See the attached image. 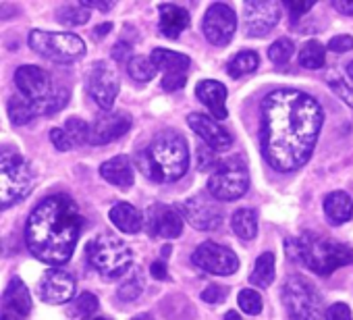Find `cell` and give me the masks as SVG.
Listing matches in <instances>:
<instances>
[{
    "mask_svg": "<svg viewBox=\"0 0 353 320\" xmlns=\"http://www.w3.org/2000/svg\"><path fill=\"white\" fill-rule=\"evenodd\" d=\"M324 123L322 106L305 92L283 88L262 102V152L281 173L301 169L318 141Z\"/></svg>",
    "mask_w": 353,
    "mask_h": 320,
    "instance_id": "cell-1",
    "label": "cell"
},
{
    "mask_svg": "<svg viewBox=\"0 0 353 320\" xmlns=\"http://www.w3.org/2000/svg\"><path fill=\"white\" fill-rule=\"evenodd\" d=\"M81 227L83 217L69 196H48L32 210L26 225V241L38 260L61 266L73 256Z\"/></svg>",
    "mask_w": 353,
    "mask_h": 320,
    "instance_id": "cell-2",
    "label": "cell"
},
{
    "mask_svg": "<svg viewBox=\"0 0 353 320\" xmlns=\"http://www.w3.org/2000/svg\"><path fill=\"white\" fill-rule=\"evenodd\" d=\"M137 169L152 181H176L190 169L188 141L174 131L158 133L152 143L137 152Z\"/></svg>",
    "mask_w": 353,
    "mask_h": 320,
    "instance_id": "cell-3",
    "label": "cell"
},
{
    "mask_svg": "<svg viewBox=\"0 0 353 320\" xmlns=\"http://www.w3.org/2000/svg\"><path fill=\"white\" fill-rule=\"evenodd\" d=\"M289 256L307 266L310 270H314L320 277H326L330 272H334L341 266H347L353 262V252L351 248L339 243V241H330L318 233H301L297 239H291L289 243Z\"/></svg>",
    "mask_w": 353,
    "mask_h": 320,
    "instance_id": "cell-4",
    "label": "cell"
},
{
    "mask_svg": "<svg viewBox=\"0 0 353 320\" xmlns=\"http://www.w3.org/2000/svg\"><path fill=\"white\" fill-rule=\"evenodd\" d=\"M85 254H88V262L100 274L110 277V279L125 274L133 262L131 248L121 237L110 235V233L96 235L92 241H88Z\"/></svg>",
    "mask_w": 353,
    "mask_h": 320,
    "instance_id": "cell-5",
    "label": "cell"
},
{
    "mask_svg": "<svg viewBox=\"0 0 353 320\" xmlns=\"http://www.w3.org/2000/svg\"><path fill=\"white\" fill-rule=\"evenodd\" d=\"M34 188V173L28 160L17 152L0 156V206L5 210L21 202Z\"/></svg>",
    "mask_w": 353,
    "mask_h": 320,
    "instance_id": "cell-6",
    "label": "cell"
},
{
    "mask_svg": "<svg viewBox=\"0 0 353 320\" xmlns=\"http://www.w3.org/2000/svg\"><path fill=\"white\" fill-rule=\"evenodd\" d=\"M283 303L289 320H322L324 303L314 285L301 277L291 274L283 285Z\"/></svg>",
    "mask_w": 353,
    "mask_h": 320,
    "instance_id": "cell-7",
    "label": "cell"
},
{
    "mask_svg": "<svg viewBox=\"0 0 353 320\" xmlns=\"http://www.w3.org/2000/svg\"><path fill=\"white\" fill-rule=\"evenodd\" d=\"M30 48L54 63H73L85 54V42L75 34L65 32H30Z\"/></svg>",
    "mask_w": 353,
    "mask_h": 320,
    "instance_id": "cell-8",
    "label": "cell"
},
{
    "mask_svg": "<svg viewBox=\"0 0 353 320\" xmlns=\"http://www.w3.org/2000/svg\"><path fill=\"white\" fill-rule=\"evenodd\" d=\"M250 188V173L241 158H225L208 177V194L219 202L241 198Z\"/></svg>",
    "mask_w": 353,
    "mask_h": 320,
    "instance_id": "cell-9",
    "label": "cell"
},
{
    "mask_svg": "<svg viewBox=\"0 0 353 320\" xmlns=\"http://www.w3.org/2000/svg\"><path fill=\"white\" fill-rule=\"evenodd\" d=\"M15 83L21 96H26L38 106L40 114H50L59 86L52 83V77L48 71L36 65H23L15 71Z\"/></svg>",
    "mask_w": 353,
    "mask_h": 320,
    "instance_id": "cell-10",
    "label": "cell"
},
{
    "mask_svg": "<svg viewBox=\"0 0 353 320\" xmlns=\"http://www.w3.org/2000/svg\"><path fill=\"white\" fill-rule=\"evenodd\" d=\"M237 30V17L235 11L225 5V3H216L212 7H208L206 15H204V23H202V32L206 36V40L214 46H227Z\"/></svg>",
    "mask_w": 353,
    "mask_h": 320,
    "instance_id": "cell-11",
    "label": "cell"
},
{
    "mask_svg": "<svg viewBox=\"0 0 353 320\" xmlns=\"http://www.w3.org/2000/svg\"><path fill=\"white\" fill-rule=\"evenodd\" d=\"M192 260L196 266L204 268L210 274H219V277L233 274L239 268V258L235 256V252H231L229 248L214 243V241H204L202 246H198Z\"/></svg>",
    "mask_w": 353,
    "mask_h": 320,
    "instance_id": "cell-12",
    "label": "cell"
},
{
    "mask_svg": "<svg viewBox=\"0 0 353 320\" xmlns=\"http://www.w3.org/2000/svg\"><path fill=\"white\" fill-rule=\"evenodd\" d=\"M119 86H121L119 75L108 63L102 61L92 67L90 77H88V92L100 108H104V110L112 108L117 94H119Z\"/></svg>",
    "mask_w": 353,
    "mask_h": 320,
    "instance_id": "cell-13",
    "label": "cell"
},
{
    "mask_svg": "<svg viewBox=\"0 0 353 320\" xmlns=\"http://www.w3.org/2000/svg\"><path fill=\"white\" fill-rule=\"evenodd\" d=\"M181 212L190 221V225L200 231H212V229L221 227V223H223L221 206L216 204L214 198H208L204 194H198V196L185 200L181 204Z\"/></svg>",
    "mask_w": 353,
    "mask_h": 320,
    "instance_id": "cell-14",
    "label": "cell"
},
{
    "mask_svg": "<svg viewBox=\"0 0 353 320\" xmlns=\"http://www.w3.org/2000/svg\"><path fill=\"white\" fill-rule=\"evenodd\" d=\"M281 19V5L279 3H264V0H254V3L243 5V21L245 32L254 38L266 36Z\"/></svg>",
    "mask_w": 353,
    "mask_h": 320,
    "instance_id": "cell-15",
    "label": "cell"
},
{
    "mask_svg": "<svg viewBox=\"0 0 353 320\" xmlns=\"http://www.w3.org/2000/svg\"><path fill=\"white\" fill-rule=\"evenodd\" d=\"M38 293H40L42 301H46V303H54V306L67 303L75 295V279L71 272L61 270V268L46 270L40 281Z\"/></svg>",
    "mask_w": 353,
    "mask_h": 320,
    "instance_id": "cell-16",
    "label": "cell"
},
{
    "mask_svg": "<svg viewBox=\"0 0 353 320\" xmlns=\"http://www.w3.org/2000/svg\"><path fill=\"white\" fill-rule=\"evenodd\" d=\"M183 231V214L170 206L154 204L148 210V233L152 237L174 239Z\"/></svg>",
    "mask_w": 353,
    "mask_h": 320,
    "instance_id": "cell-17",
    "label": "cell"
},
{
    "mask_svg": "<svg viewBox=\"0 0 353 320\" xmlns=\"http://www.w3.org/2000/svg\"><path fill=\"white\" fill-rule=\"evenodd\" d=\"M131 129V119L125 112H106L100 114L90 125V143L92 146H106L119 137H123Z\"/></svg>",
    "mask_w": 353,
    "mask_h": 320,
    "instance_id": "cell-18",
    "label": "cell"
},
{
    "mask_svg": "<svg viewBox=\"0 0 353 320\" xmlns=\"http://www.w3.org/2000/svg\"><path fill=\"white\" fill-rule=\"evenodd\" d=\"M188 125L202 137V141L210 148V150H229L233 143L231 133L214 119L208 114H200V112H192L188 117Z\"/></svg>",
    "mask_w": 353,
    "mask_h": 320,
    "instance_id": "cell-19",
    "label": "cell"
},
{
    "mask_svg": "<svg viewBox=\"0 0 353 320\" xmlns=\"http://www.w3.org/2000/svg\"><path fill=\"white\" fill-rule=\"evenodd\" d=\"M196 96L212 112L214 119H227V88L221 81H200L196 88Z\"/></svg>",
    "mask_w": 353,
    "mask_h": 320,
    "instance_id": "cell-20",
    "label": "cell"
},
{
    "mask_svg": "<svg viewBox=\"0 0 353 320\" xmlns=\"http://www.w3.org/2000/svg\"><path fill=\"white\" fill-rule=\"evenodd\" d=\"M160 13V34L164 38L176 40L183 30L190 28V13L183 7H176V5H160L158 7Z\"/></svg>",
    "mask_w": 353,
    "mask_h": 320,
    "instance_id": "cell-21",
    "label": "cell"
},
{
    "mask_svg": "<svg viewBox=\"0 0 353 320\" xmlns=\"http://www.w3.org/2000/svg\"><path fill=\"white\" fill-rule=\"evenodd\" d=\"M150 59L156 65V69L164 73V77H188V69L192 65L190 57L166 48H156L150 54Z\"/></svg>",
    "mask_w": 353,
    "mask_h": 320,
    "instance_id": "cell-22",
    "label": "cell"
},
{
    "mask_svg": "<svg viewBox=\"0 0 353 320\" xmlns=\"http://www.w3.org/2000/svg\"><path fill=\"white\" fill-rule=\"evenodd\" d=\"M100 175L110 186L127 190L133 186V163L129 156H114L100 167Z\"/></svg>",
    "mask_w": 353,
    "mask_h": 320,
    "instance_id": "cell-23",
    "label": "cell"
},
{
    "mask_svg": "<svg viewBox=\"0 0 353 320\" xmlns=\"http://www.w3.org/2000/svg\"><path fill=\"white\" fill-rule=\"evenodd\" d=\"M3 312L26 318L32 312V295L21 279H13L3 293Z\"/></svg>",
    "mask_w": 353,
    "mask_h": 320,
    "instance_id": "cell-24",
    "label": "cell"
},
{
    "mask_svg": "<svg viewBox=\"0 0 353 320\" xmlns=\"http://www.w3.org/2000/svg\"><path fill=\"white\" fill-rule=\"evenodd\" d=\"M108 217H110L112 225H114L119 231L129 233V235L139 233L141 227H143V217H141V212H139L135 206L127 204V202H117V204L110 208Z\"/></svg>",
    "mask_w": 353,
    "mask_h": 320,
    "instance_id": "cell-25",
    "label": "cell"
},
{
    "mask_svg": "<svg viewBox=\"0 0 353 320\" xmlns=\"http://www.w3.org/2000/svg\"><path fill=\"white\" fill-rule=\"evenodd\" d=\"M324 214L330 225H343L353 217V202L345 192H332L324 198Z\"/></svg>",
    "mask_w": 353,
    "mask_h": 320,
    "instance_id": "cell-26",
    "label": "cell"
},
{
    "mask_svg": "<svg viewBox=\"0 0 353 320\" xmlns=\"http://www.w3.org/2000/svg\"><path fill=\"white\" fill-rule=\"evenodd\" d=\"M231 229L235 231V235L239 239H254L256 233H258V217H256V212L250 210V208H239L237 212H233Z\"/></svg>",
    "mask_w": 353,
    "mask_h": 320,
    "instance_id": "cell-27",
    "label": "cell"
},
{
    "mask_svg": "<svg viewBox=\"0 0 353 320\" xmlns=\"http://www.w3.org/2000/svg\"><path fill=\"white\" fill-rule=\"evenodd\" d=\"M274 281V254L272 252H264L258 260L256 266L250 274V283L258 285V287H268Z\"/></svg>",
    "mask_w": 353,
    "mask_h": 320,
    "instance_id": "cell-28",
    "label": "cell"
},
{
    "mask_svg": "<svg viewBox=\"0 0 353 320\" xmlns=\"http://www.w3.org/2000/svg\"><path fill=\"white\" fill-rule=\"evenodd\" d=\"M9 117H11V121L15 123V125H26V123H30L36 114H40L38 112V106L32 102V100H28L26 96H13L11 100H9Z\"/></svg>",
    "mask_w": 353,
    "mask_h": 320,
    "instance_id": "cell-29",
    "label": "cell"
},
{
    "mask_svg": "<svg viewBox=\"0 0 353 320\" xmlns=\"http://www.w3.org/2000/svg\"><path fill=\"white\" fill-rule=\"evenodd\" d=\"M258 63H260V59H258L256 52H252V50H241V52H237V54L229 61L227 71H229L231 77L237 79V77H243V75L254 73V71L258 69Z\"/></svg>",
    "mask_w": 353,
    "mask_h": 320,
    "instance_id": "cell-30",
    "label": "cell"
},
{
    "mask_svg": "<svg viewBox=\"0 0 353 320\" xmlns=\"http://www.w3.org/2000/svg\"><path fill=\"white\" fill-rule=\"evenodd\" d=\"M326 61L324 46L316 40H310L301 50H299V65L303 69H320Z\"/></svg>",
    "mask_w": 353,
    "mask_h": 320,
    "instance_id": "cell-31",
    "label": "cell"
},
{
    "mask_svg": "<svg viewBox=\"0 0 353 320\" xmlns=\"http://www.w3.org/2000/svg\"><path fill=\"white\" fill-rule=\"evenodd\" d=\"M127 71H129V75L135 81H141V83L154 79V75L158 73L156 65L148 57H133V59H129L127 61Z\"/></svg>",
    "mask_w": 353,
    "mask_h": 320,
    "instance_id": "cell-32",
    "label": "cell"
},
{
    "mask_svg": "<svg viewBox=\"0 0 353 320\" xmlns=\"http://www.w3.org/2000/svg\"><path fill=\"white\" fill-rule=\"evenodd\" d=\"M57 19L63 26H83L90 19V11L81 5H67L57 11Z\"/></svg>",
    "mask_w": 353,
    "mask_h": 320,
    "instance_id": "cell-33",
    "label": "cell"
},
{
    "mask_svg": "<svg viewBox=\"0 0 353 320\" xmlns=\"http://www.w3.org/2000/svg\"><path fill=\"white\" fill-rule=\"evenodd\" d=\"M141 289H143V274H141V270H135L129 279L123 281V285L117 291V297L123 301H133L139 297Z\"/></svg>",
    "mask_w": 353,
    "mask_h": 320,
    "instance_id": "cell-34",
    "label": "cell"
},
{
    "mask_svg": "<svg viewBox=\"0 0 353 320\" xmlns=\"http://www.w3.org/2000/svg\"><path fill=\"white\" fill-rule=\"evenodd\" d=\"M65 131L71 137L73 143H90V125L79 119V117H71L65 123Z\"/></svg>",
    "mask_w": 353,
    "mask_h": 320,
    "instance_id": "cell-35",
    "label": "cell"
},
{
    "mask_svg": "<svg viewBox=\"0 0 353 320\" xmlns=\"http://www.w3.org/2000/svg\"><path fill=\"white\" fill-rule=\"evenodd\" d=\"M293 52H295L293 42H291L289 38H281V40H276L274 44H270V48H268V59H270L274 65H285V63L293 57Z\"/></svg>",
    "mask_w": 353,
    "mask_h": 320,
    "instance_id": "cell-36",
    "label": "cell"
},
{
    "mask_svg": "<svg viewBox=\"0 0 353 320\" xmlns=\"http://www.w3.org/2000/svg\"><path fill=\"white\" fill-rule=\"evenodd\" d=\"M237 301H239V308L245 314H250V316H256V314L262 312V295L256 289H243V291H239Z\"/></svg>",
    "mask_w": 353,
    "mask_h": 320,
    "instance_id": "cell-37",
    "label": "cell"
},
{
    "mask_svg": "<svg viewBox=\"0 0 353 320\" xmlns=\"http://www.w3.org/2000/svg\"><path fill=\"white\" fill-rule=\"evenodd\" d=\"M328 83H330V90H332L347 106L353 108V83H347L345 79H341V77H336V75L328 77Z\"/></svg>",
    "mask_w": 353,
    "mask_h": 320,
    "instance_id": "cell-38",
    "label": "cell"
},
{
    "mask_svg": "<svg viewBox=\"0 0 353 320\" xmlns=\"http://www.w3.org/2000/svg\"><path fill=\"white\" fill-rule=\"evenodd\" d=\"M75 308H77V312H79L83 318H88V316H96V310H98V297H96L94 293L83 291V293L77 297Z\"/></svg>",
    "mask_w": 353,
    "mask_h": 320,
    "instance_id": "cell-39",
    "label": "cell"
},
{
    "mask_svg": "<svg viewBox=\"0 0 353 320\" xmlns=\"http://www.w3.org/2000/svg\"><path fill=\"white\" fill-rule=\"evenodd\" d=\"M50 141H52V146L59 150V152H69L75 143L71 141V137L67 135V131L65 129H59V127H54L52 131H50Z\"/></svg>",
    "mask_w": 353,
    "mask_h": 320,
    "instance_id": "cell-40",
    "label": "cell"
},
{
    "mask_svg": "<svg viewBox=\"0 0 353 320\" xmlns=\"http://www.w3.org/2000/svg\"><path fill=\"white\" fill-rule=\"evenodd\" d=\"M227 287L223 285H208L204 291H202V299L206 303H223L227 299Z\"/></svg>",
    "mask_w": 353,
    "mask_h": 320,
    "instance_id": "cell-41",
    "label": "cell"
},
{
    "mask_svg": "<svg viewBox=\"0 0 353 320\" xmlns=\"http://www.w3.org/2000/svg\"><path fill=\"white\" fill-rule=\"evenodd\" d=\"M221 160L214 156V152L206 150V148H200L198 150V169L200 171H208V169H216Z\"/></svg>",
    "mask_w": 353,
    "mask_h": 320,
    "instance_id": "cell-42",
    "label": "cell"
},
{
    "mask_svg": "<svg viewBox=\"0 0 353 320\" xmlns=\"http://www.w3.org/2000/svg\"><path fill=\"white\" fill-rule=\"evenodd\" d=\"M324 320H351V310L347 303H332L328 310H326V316Z\"/></svg>",
    "mask_w": 353,
    "mask_h": 320,
    "instance_id": "cell-43",
    "label": "cell"
},
{
    "mask_svg": "<svg viewBox=\"0 0 353 320\" xmlns=\"http://www.w3.org/2000/svg\"><path fill=\"white\" fill-rule=\"evenodd\" d=\"M353 48V38L351 36H334L330 42H328V50L336 52V54H343V52H349Z\"/></svg>",
    "mask_w": 353,
    "mask_h": 320,
    "instance_id": "cell-44",
    "label": "cell"
},
{
    "mask_svg": "<svg viewBox=\"0 0 353 320\" xmlns=\"http://www.w3.org/2000/svg\"><path fill=\"white\" fill-rule=\"evenodd\" d=\"M285 5H287L291 17H299V15L312 11V7H314L312 0H301V3H299V0H289V3H285Z\"/></svg>",
    "mask_w": 353,
    "mask_h": 320,
    "instance_id": "cell-45",
    "label": "cell"
},
{
    "mask_svg": "<svg viewBox=\"0 0 353 320\" xmlns=\"http://www.w3.org/2000/svg\"><path fill=\"white\" fill-rule=\"evenodd\" d=\"M79 5L85 9H98V11H110L114 7L112 0H104V3H100V0H81Z\"/></svg>",
    "mask_w": 353,
    "mask_h": 320,
    "instance_id": "cell-46",
    "label": "cell"
},
{
    "mask_svg": "<svg viewBox=\"0 0 353 320\" xmlns=\"http://www.w3.org/2000/svg\"><path fill=\"white\" fill-rule=\"evenodd\" d=\"M129 52H131V44L125 42V40H121L119 44H114V48H112L114 61H125V59L129 57Z\"/></svg>",
    "mask_w": 353,
    "mask_h": 320,
    "instance_id": "cell-47",
    "label": "cell"
},
{
    "mask_svg": "<svg viewBox=\"0 0 353 320\" xmlns=\"http://www.w3.org/2000/svg\"><path fill=\"white\" fill-rule=\"evenodd\" d=\"M150 274H152L154 279H158V281H164V279H168L166 264H164V262H154V264L150 266Z\"/></svg>",
    "mask_w": 353,
    "mask_h": 320,
    "instance_id": "cell-48",
    "label": "cell"
},
{
    "mask_svg": "<svg viewBox=\"0 0 353 320\" xmlns=\"http://www.w3.org/2000/svg\"><path fill=\"white\" fill-rule=\"evenodd\" d=\"M332 7L343 15H353V0H334Z\"/></svg>",
    "mask_w": 353,
    "mask_h": 320,
    "instance_id": "cell-49",
    "label": "cell"
},
{
    "mask_svg": "<svg viewBox=\"0 0 353 320\" xmlns=\"http://www.w3.org/2000/svg\"><path fill=\"white\" fill-rule=\"evenodd\" d=\"M110 30H112V23H104V26H98V28L94 30V36H96V38H104V36H106V34H108Z\"/></svg>",
    "mask_w": 353,
    "mask_h": 320,
    "instance_id": "cell-50",
    "label": "cell"
},
{
    "mask_svg": "<svg viewBox=\"0 0 353 320\" xmlns=\"http://www.w3.org/2000/svg\"><path fill=\"white\" fill-rule=\"evenodd\" d=\"M0 320H23V318H21V316H15V314H9V312H3Z\"/></svg>",
    "mask_w": 353,
    "mask_h": 320,
    "instance_id": "cell-51",
    "label": "cell"
},
{
    "mask_svg": "<svg viewBox=\"0 0 353 320\" xmlns=\"http://www.w3.org/2000/svg\"><path fill=\"white\" fill-rule=\"evenodd\" d=\"M225 320H241V318H239L237 312H227V314H225Z\"/></svg>",
    "mask_w": 353,
    "mask_h": 320,
    "instance_id": "cell-52",
    "label": "cell"
},
{
    "mask_svg": "<svg viewBox=\"0 0 353 320\" xmlns=\"http://www.w3.org/2000/svg\"><path fill=\"white\" fill-rule=\"evenodd\" d=\"M345 71H347V75H349V79L353 81V61H351V63L347 65V69H345Z\"/></svg>",
    "mask_w": 353,
    "mask_h": 320,
    "instance_id": "cell-53",
    "label": "cell"
},
{
    "mask_svg": "<svg viewBox=\"0 0 353 320\" xmlns=\"http://www.w3.org/2000/svg\"><path fill=\"white\" fill-rule=\"evenodd\" d=\"M83 320H110V318H108V316H98V314H96V316H88V318H83Z\"/></svg>",
    "mask_w": 353,
    "mask_h": 320,
    "instance_id": "cell-54",
    "label": "cell"
},
{
    "mask_svg": "<svg viewBox=\"0 0 353 320\" xmlns=\"http://www.w3.org/2000/svg\"><path fill=\"white\" fill-rule=\"evenodd\" d=\"M133 320H154V318H152L150 314H139V316H135Z\"/></svg>",
    "mask_w": 353,
    "mask_h": 320,
    "instance_id": "cell-55",
    "label": "cell"
},
{
    "mask_svg": "<svg viewBox=\"0 0 353 320\" xmlns=\"http://www.w3.org/2000/svg\"><path fill=\"white\" fill-rule=\"evenodd\" d=\"M168 254H170V248H168V246H164V248H162V256H164V258H168Z\"/></svg>",
    "mask_w": 353,
    "mask_h": 320,
    "instance_id": "cell-56",
    "label": "cell"
}]
</instances>
